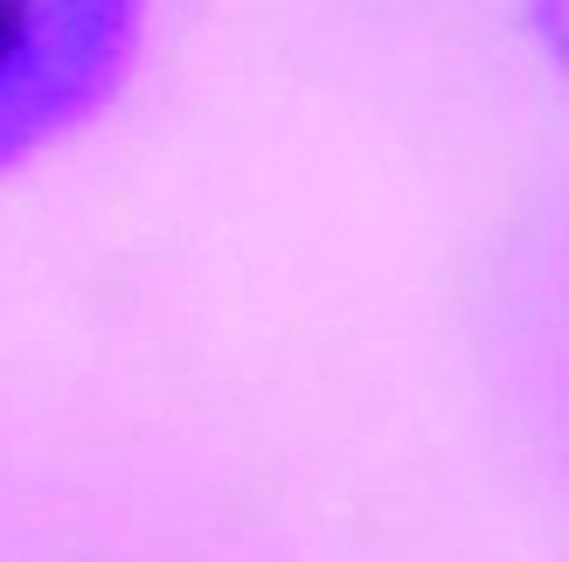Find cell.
<instances>
[{"label": "cell", "instance_id": "1", "mask_svg": "<svg viewBox=\"0 0 569 562\" xmlns=\"http://www.w3.org/2000/svg\"><path fill=\"white\" fill-rule=\"evenodd\" d=\"M153 0H0V174L63 147L126 91Z\"/></svg>", "mask_w": 569, "mask_h": 562}]
</instances>
